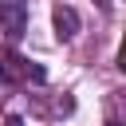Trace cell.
Wrapping results in <instances>:
<instances>
[{
    "instance_id": "cell-1",
    "label": "cell",
    "mask_w": 126,
    "mask_h": 126,
    "mask_svg": "<svg viewBox=\"0 0 126 126\" xmlns=\"http://www.w3.org/2000/svg\"><path fill=\"white\" fill-rule=\"evenodd\" d=\"M4 79H8V83H20V79H28V83H43V67L20 59V55L8 47V51H4Z\"/></svg>"
},
{
    "instance_id": "cell-2",
    "label": "cell",
    "mask_w": 126,
    "mask_h": 126,
    "mask_svg": "<svg viewBox=\"0 0 126 126\" xmlns=\"http://www.w3.org/2000/svg\"><path fill=\"white\" fill-rule=\"evenodd\" d=\"M24 24H28V8L24 4H0V32L8 35V43H16L24 35Z\"/></svg>"
},
{
    "instance_id": "cell-3",
    "label": "cell",
    "mask_w": 126,
    "mask_h": 126,
    "mask_svg": "<svg viewBox=\"0 0 126 126\" xmlns=\"http://www.w3.org/2000/svg\"><path fill=\"white\" fill-rule=\"evenodd\" d=\"M51 20H55V35H59V39H71V35L79 32V12L67 8V4H59V8L51 12Z\"/></svg>"
},
{
    "instance_id": "cell-4",
    "label": "cell",
    "mask_w": 126,
    "mask_h": 126,
    "mask_svg": "<svg viewBox=\"0 0 126 126\" xmlns=\"http://www.w3.org/2000/svg\"><path fill=\"white\" fill-rule=\"evenodd\" d=\"M102 118H106V126H126V91H114V94H106Z\"/></svg>"
},
{
    "instance_id": "cell-5",
    "label": "cell",
    "mask_w": 126,
    "mask_h": 126,
    "mask_svg": "<svg viewBox=\"0 0 126 126\" xmlns=\"http://www.w3.org/2000/svg\"><path fill=\"white\" fill-rule=\"evenodd\" d=\"M118 67L126 71V35H122V47H118Z\"/></svg>"
},
{
    "instance_id": "cell-6",
    "label": "cell",
    "mask_w": 126,
    "mask_h": 126,
    "mask_svg": "<svg viewBox=\"0 0 126 126\" xmlns=\"http://www.w3.org/2000/svg\"><path fill=\"white\" fill-rule=\"evenodd\" d=\"M4 126H24V122H20L16 114H8V118H4Z\"/></svg>"
}]
</instances>
